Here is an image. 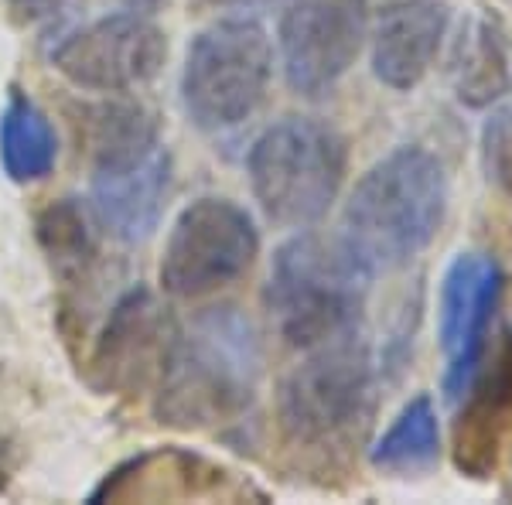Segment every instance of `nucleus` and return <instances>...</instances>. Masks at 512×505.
Masks as SVG:
<instances>
[{
    "instance_id": "1",
    "label": "nucleus",
    "mask_w": 512,
    "mask_h": 505,
    "mask_svg": "<svg viewBox=\"0 0 512 505\" xmlns=\"http://www.w3.org/2000/svg\"><path fill=\"white\" fill-rule=\"evenodd\" d=\"M263 376L260 331L236 304L205 308L171 335L158 372L154 420L175 430H209L253 407Z\"/></svg>"
},
{
    "instance_id": "2",
    "label": "nucleus",
    "mask_w": 512,
    "mask_h": 505,
    "mask_svg": "<svg viewBox=\"0 0 512 505\" xmlns=\"http://www.w3.org/2000/svg\"><path fill=\"white\" fill-rule=\"evenodd\" d=\"M448 209V175L420 144L379 157L345 202L342 239L373 273L400 270L434 243Z\"/></svg>"
},
{
    "instance_id": "3",
    "label": "nucleus",
    "mask_w": 512,
    "mask_h": 505,
    "mask_svg": "<svg viewBox=\"0 0 512 505\" xmlns=\"http://www.w3.org/2000/svg\"><path fill=\"white\" fill-rule=\"evenodd\" d=\"M93 219L120 243L154 236L171 192V154L158 117L140 103H103L89 113Z\"/></svg>"
},
{
    "instance_id": "4",
    "label": "nucleus",
    "mask_w": 512,
    "mask_h": 505,
    "mask_svg": "<svg viewBox=\"0 0 512 505\" xmlns=\"http://www.w3.org/2000/svg\"><path fill=\"white\" fill-rule=\"evenodd\" d=\"M373 277L342 236L301 233L277 250L263 301L287 345L308 352L359 331Z\"/></svg>"
},
{
    "instance_id": "5",
    "label": "nucleus",
    "mask_w": 512,
    "mask_h": 505,
    "mask_svg": "<svg viewBox=\"0 0 512 505\" xmlns=\"http://www.w3.org/2000/svg\"><path fill=\"white\" fill-rule=\"evenodd\" d=\"M246 171L263 215L277 226L304 229L325 219L342 192L349 147L332 123L287 117L253 140Z\"/></svg>"
},
{
    "instance_id": "6",
    "label": "nucleus",
    "mask_w": 512,
    "mask_h": 505,
    "mask_svg": "<svg viewBox=\"0 0 512 505\" xmlns=\"http://www.w3.org/2000/svg\"><path fill=\"white\" fill-rule=\"evenodd\" d=\"M274 48L260 21L222 18L198 31L181 69V103L198 130H233L263 106Z\"/></svg>"
},
{
    "instance_id": "7",
    "label": "nucleus",
    "mask_w": 512,
    "mask_h": 505,
    "mask_svg": "<svg viewBox=\"0 0 512 505\" xmlns=\"http://www.w3.org/2000/svg\"><path fill=\"white\" fill-rule=\"evenodd\" d=\"M376 366L359 331L308 349V359L280 383L277 413L294 444H342L369 420Z\"/></svg>"
},
{
    "instance_id": "8",
    "label": "nucleus",
    "mask_w": 512,
    "mask_h": 505,
    "mask_svg": "<svg viewBox=\"0 0 512 505\" xmlns=\"http://www.w3.org/2000/svg\"><path fill=\"white\" fill-rule=\"evenodd\" d=\"M260 253V229L233 198H195L175 219L161 256V287L171 297H205L236 284Z\"/></svg>"
},
{
    "instance_id": "9",
    "label": "nucleus",
    "mask_w": 512,
    "mask_h": 505,
    "mask_svg": "<svg viewBox=\"0 0 512 505\" xmlns=\"http://www.w3.org/2000/svg\"><path fill=\"white\" fill-rule=\"evenodd\" d=\"M369 0H287L277 41L287 86L301 96L332 93L362 52Z\"/></svg>"
},
{
    "instance_id": "10",
    "label": "nucleus",
    "mask_w": 512,
    "mask_h": 505,
    "mask_svg": "<svg viewBox=\"0 0 512 505\" xmlns=\"http://www.w3.org/2000/svg\"><path fill=\"white\" fill-rule=\"evenodd\" d=\"M502 267L492 253H458L437 294V345L444 355V396L458 403L489 352V328L502 301Z\"/></svg>"
},
{
    "instance_id": "11",
    "label": "nucleus",
    "mask_w": 512,
    "mask_h": 505,
    "mask_svg": "<svg viewBox=\"0 0 512 505\" xmlns=\"http://www.w3.org/2000/svg\"><path fill=\"white\" fill-rule=\"evenodd\" d=\"M168 59L164 31L147 14H110L69 35L52 52V65L72 86L127 93L151 82Z\"/></svg>"
},
{
    "instance_id": "12",
    "label": "nucleus",
    "mask_w": 512,
    "mask_h": 505,
    "mask_svg": "<svg viewBox=\"0 0 512 505\" xmlns=\"http://www.w3.org/2000/svg\"><path fill=\"white\" fill-rule=\"evenodd\" d=\"M171 335L175 331L158 297L147 287H130L113 304L103 335L96 338L93 359H89V383L99 393H144L147 383L161 372Z\"/></svg>"
},
{
    "instance_id": "13",
    "label": "nucleus",
    "mask_w": 512,
    "mask_h": 505,
    "mask_svg": "<svg viewBox=\"0 0 512 505\" xmlns=\"http://www.w3.org/2000/svg\"><path fill=\"white\" fill-rule=\"evenodd\" d=\"M448 35L441 0H390L373 24V72L386 89L410 93L427 79Z\"/></svg>"
},
{
    "instance_id": "14",
    "label": "nucleus",
    "mask_w": 512,
    "mask_h": 505,
    "mask_svg": "<svg viewBox=\"0 0 512 505\" xmlns=\"http://www.w3.org/2000/svg\"><path fill=\"white\" fill-rule=\"evenodd\" d=\"M226 495L233 499L239 488L233 485L226 468L198 458V454L175 451H147L140 458L120 465L103 485L93 492V502H130V499H209Z\"/></svg>"
},
{
    "instance_id": "15",
    "label": "nucleus",
    "mask_w": 512,
    "mask_h": 505,
    "mask_svg": "<svg viewBox=\"0 0 512 505\" xmlns=\"http://www.w3.org/2000/svg\"><path fill=\"white\" fill-rule=\"evenodd\" d=\"M454 427V461L461 471L482 478L495 468V454L512 427V331L502 338L492 362H482Z\"/></svg>"
},
{
    "instance_id": "16",
    "label": "nucleus",
    "mask_w": 512,
    "mask_h": 505,
    "mask_svg": "<svg viewBox=\"0 0 512 505\" xmlns=\"http://www.w3.org/2000/svg\"><path fill=\"white\" fill-rule=\"evenodd\" d=\"M451 89L461 106H492L512 93V41L506 24L475 7L451 45Z\"/></svg>"
},
{
    "instance_id": "17",
    "label": "nucleus",
    "mask_w": 512,
    "mask_h": 505,
    "mask_svg": "<svg viewBox=\"0 0 512 505\" xmlns=\"http://www.w3.org/2000/svg\"><path fill=\"white\" fill-rule=\"evenodd\" d=\"M55 157H59V137H55L48 113L31 96L14 89L0 113V164L7 178L18 185L48 178Z\"/></svg>"
},
{
    "instance_id": "18",
    "label": "nucleus",
    "mask_w": 512,
    "mask_h": 505,
    "mask_svg": "<svg viewBox=\"0 0 512 505\" xmlns=\"http://www.w3.org/2000/svg\"><path fill=\"white\" fill-rule=\"evenodd\" d=\"M441 454V424H437V407L427 393L414 396L383 437L373 444L369 461L379 471H393V475H414L427 471Z\"/></svg>"
},
{
    "instance_id": "19",
    "label": "nucleus",
    "mask_w": 512,
    "mask_h": 505,
    "mask_svg": "<svg viewBox=\"0 0 512 505\" xmlns=\"http://www.w3.org/2000/svg\"><path fill=\"white\" fill-rule=\"evenodd\" d=\"M38 243L48 253L52 267L65 280H79L96 256L93 233H89V215L76 198L52 202L38 215Z\"/></svg>"
},
{
    "instance_id": "20",
    "label": "nucleus",
    "mask_w": 512,
    "mask_h": 505,
    "mask_svg": "<svg viewBox=\"0 0 512 505\" xmlns=\"http://www.w3.org/2000/svg\"><path fill=\"white\" fill-rule=\"evenodd\" d=\"M482 171L495 192L512 198V96L482 123Z\"/></svg>"
},
{
    "instance_id": "21",
    "label": "nucleus",
    "mask_w": 512,
    "mask_h": 505,
    "mask_svg": "<svg viewBox=\"0 0 512 505\" xmlns=\"http://www.w3.org/2000/svg\"><path fill=\"white\" fill-rule=\"evenodd\" d=\"M11 7L18 11V18L24 21H38V18H48L62 7V0H11Z\"/></svg>"
},
{
    "instance_id": "22",
    "label": "nucleus",
    "mask_w": 512,
    "mask_h": 505,
    "mask_svg": "<svg viewBox=\"0 0 512 505\" xmlns=\"http://www.w3.org/2000/svg\"><path fill=\"white\" fill-rule=\"evenodd\" d=\"M7 475H11V468H7V451H4V444H0V492L7 488Z\"/></svg>"
},
{
    "instance_id": "23",
    "label": "nucleus",
    "mask_w": 512,
    "mask_h": 505,
    "mask_svg": "<svg viewBox=\"0 0 512 505\" xmlns=\"http://www.w3.org/2000/svg\"><path fill=\"white\" fill-rule=\"evenodd\" d=\"M239 4H267V0H239Z\"/></svg>"
},
{
    "instance_id": "24",
    "label": "nucleus",
    "mask_w": 512,
    "mask_h": 505,
    "mask_svg": "<svg viewBox=\"0 0 512 505\" xmlns=\"http://www.w3.org/2000/svg\"><path fill=\"white\" fill-rule=\"evenodd\" d=\"M195 4H216V0H195Z\"/></svg>"
},
{
    "instance_id": "25",
    "label": "nucleus",
    "mask_w": 512,
    "mask_h": 505,
    "mask_svg": "<svg viewBox=\"0 0 512 505\" xmlns=\"http://www.w3.org/2000/svg\"><path fill=\"white\" fill-rule=\"evenodd\" d=\"M509 4H512V0H509Z\"/></svg>"
}]
</instances>
